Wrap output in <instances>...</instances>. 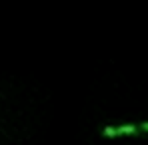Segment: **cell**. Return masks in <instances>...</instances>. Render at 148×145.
<instances>
[{"label": "cell", "instance_id": "obj_1", "mask_svg": "<svg viewBox=\"0 0 148 145\" xmlns=\"http://www.w3.org/2000/svg\"><path fill=\"white\" fill-rule=\"evenodd\" d=\"M140 129V125H132V123H124V125H106L100 133L102 137H122V135H136Z\"/></svg>", "mask_w": 148, "mask_h": 145}, {"label": "cell", "instance_id": "obj_2", "mask_svg": "<svg viewBox=\"0 0 148 145\" xmlns=\"http://www.w3.org/2000/svg\"><path fill=\"white\" fill-rule=\"evenodd\" d=\"M140 129H142V131H146V133H148V121H144V123H140Z\"/></svg>", "mask_w": 148, "mask_h": 145}]
</instances>
